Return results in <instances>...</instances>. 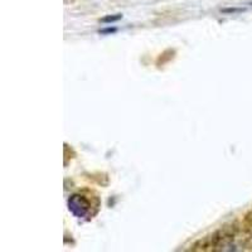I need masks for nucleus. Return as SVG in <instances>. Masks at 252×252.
Instances as JSON below:
<instances>
[{"label":"nucleus","instance_id":"1","mask_svg":"<svg viewBox=\"0 0 252 252\" xmlns=\"http://www.w3.org/2000/svg\"><path fill=\"white\" fill-rule=\"evenodd\" d=\"M69 211H71L76 217H85L90 211V203L83 195L75 194L69 198L68 201Z\"/></svg>","mask_w":252,"mask_h":252},{"label":"nucleus","instance_id":"2","mask_svg":"<svg viewBox=\"0 0 252 252\" xmlns=\"http://www.w3.org/2000/svg\"><path fill=\"white\" fill-rule=\"evenodd\" d=\"M121 19V15L118 14L116 17H106V18H102L101 19V22H103V23H111V22H116V20Z\"/></svg>","mask_w":252,"mask_h":252}]
</instances>
